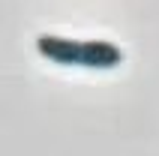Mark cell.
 <instances>
[{"mask_svg":"<svg viewBox=\"0 0 159 156\" xmlns=\"http://www.w3.org/2000/svg\"><path fill=\"white\" fill-rule=\"evenodd\" d=\"M39 54L63 66H87V69H114L123 60V51L114 42H102V39H87V42H75V39H63V36H39L36 42Z\"/></svg>","mask_w":159,"mask_h":156,"instance_id":"6da1fadb","label":"cell"}]
</instances>
